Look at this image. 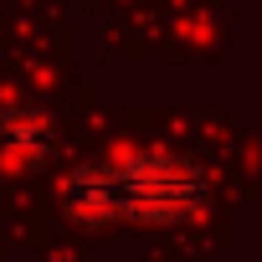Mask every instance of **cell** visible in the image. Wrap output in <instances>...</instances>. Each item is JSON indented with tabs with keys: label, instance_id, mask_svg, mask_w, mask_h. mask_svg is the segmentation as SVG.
Instances as JSON below:
<instances>
[{
	"label": "cell",
	"instance_id": "6da1fadb",
	"mask_svg": "<svg viewBox=\"0 0 262 262\" xmlns=\"http://www.w3.org/2000/svg\"><path fill=\"white\" fill-rule=\"evenodd\" d=\"M62 211L77 226H185L211 211V175L190 155L144 149L88 160L62 175Z\"/></svg>",
	"mask_w": 262,
	"mask_h": 262
},
{
	"label": "cell",
	"instance_id": "7a4b0ae2",
	"mask_svg": "<svg viewBox=\"0 0 262 262\" xmlns=\"http://www.w3.org/2000/svg\"><path fill=\"white\" fill-rule=\"evenodd\" d=\"M57 139H52V123L36 108H0V165H11L21 175H36L52 160Z\"/></svg>",
	"mask_w": 262,
	"mask_h": 262
}]
</instances>
